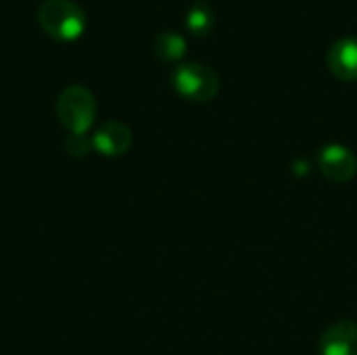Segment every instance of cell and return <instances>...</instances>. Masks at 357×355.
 Masks as SVG:
<instances>
[{"label": "cell", "mask_w": 357, "mask_h": 355, "mask_svg": "<svg viewBox=\"0 0 357 355\" xmlns=\"http://www.w3.org/2000/svg\"><path fill=\"white\" fill-rule=\"evenodd\" d=\"M318 169L326 180L345 184L357 174V157L343 144H326L318 153Z\"/></svg>", "instance_id": "cell-4"}, {"label": "cell", "mask_w": 357, "mask_h": 355, "mask_svg": "<svg viewBox=\"0 0 357 355\" xmlns=\"http://www.w3.org/2000/svg\"><path fill=\"white\" fill-rule=\"evenodd\" d=\"M320 355H357V324L351 320H339L331 324L318 345Z\"/></svg>", "instance_id": "cell-5"}, {"label": "cell", "mask_w": 357, "mask_h": 355, "mask_svg": "<svg viewBox=\"0 0 357 355\" xmlns=\"http://www.w3.org/2000/svg\"><path fill=\"white\" fill-rule=\"evenodd\" d=\"M56 115L69 134H86L96 119V98L86 86H67L59 94Z\"/></svg>", "instance_id": "cell-3"}, {"label": "cell", "mask_w": 357, "mask_h": 355, "mask_svg": "<svg viewBox=\"0 0 357 355\" xmlns=\"http://www.w3.org/2000/svg\"><path fill=\"white\" fill-rule=\"evenodd\" d=\"M326 65L337 80L357 82V38L337 40L328 48Z\"/></svg>", "instance_id": "cell-7"}, {"label": "cell", "mask_w": 357, "mask_h": 355, "mask_svg": "<svg viewBox=\"0 0 357 355\" xmlns=\"http://www.w3.org/2000/svg\"><path fill=\"white\" fill-rule=\"evenodd\" d=\"M65 151L71 157H86L92 151V138L86 134H69L65 140Z\"/></svg>", "instance_id": "cell-10"}, {"label": "cell", "mask_w": 357, "mask_h": 355, "mask_svg": "<svg viewBox=\"0 0 357 355\" xmlns=\"http://www.w3.org/2000/svg\"><path fill=\"white\" fill-rule=\"evenodd\" d=\"M184 21H186L188 31H190L192 36H199V38L211 33L213 27H215V15H213L211 6L205 4V2L192 4V6L188 8V13H186V19H184Z\"/></svg>", "instance_id": "cell-9"}, {"label": "cell", "mask_w": 357, "mask_h": 355, "mask_svg": "<svg viewBox=\"0 0 357 355\" xmlns=\"http://www.w3.org/2000/svg\"><path fill=\"white\" fill-rule=\"evenodd\" d=\"M174 90L192 103H209L220 92V75L205 63H182L172 73Z\"/></svg>", "instance_id": "cell-2"}, {"label": "cell", "mask_w": 357, "mask_h": 355, "mask_svg": "<svg viewBox=\"0 0 357 355\" xmlns=\"http://www.w3.org/2000/svg\"><path fill=\"white\" fill-rule=\"evenodd\" d=\"M153 52L161 63H180L186 54V40L178 31H161L155 38Z\"/></svg>", "instance_id": "cell-8"}, {"label": "cell", "mask_w": 357, "mask_h": 355, "mask_svg": "<svg viewBox=\"0 0 357 355\" xmlns=\"http://www.w3.org/2000/svg\"><path fill=\"white\" fill-rule=\"evenodd\" d=\"M132 146V132L121 121L102 123L92 136V149L105 157H121Z\"/></svg>", "instance_id": "cell-6"}, {"label": "cell", "mask_w": 357, "mask_h": 355, "mask_svg": "<svg viewBox=\"0 0 357 355\" xmlns=\"http://www.w3.org/2000/svg\"><path fill=\"white\" fill-rule=\"evenodd\" d=\"M38 23L56 42H73L86 29V13L73 0H42Z\"/></svg>", "instance_id": "cell-1"}]
</instances>
